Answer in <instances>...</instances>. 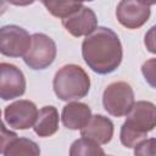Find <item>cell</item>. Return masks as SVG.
Segmentation results:
<instances>
[{
    "instance_id": "6da1fadb",
    "label": "cell",
    "mask_w": 156,
    "mask_h": 156,
    "mask_svg": "<svg viewBox=\"0 0 156 156\" xmlns=\"http://www.w3.org/2000/svg\"><path fill=\"white\" fill-rule=\"evenodd\" d=\"M122 54L118 35L106 27H96L82 44V55L85 63L99 74L113 72L121 65Z\"/></svg>"
},
{
    "instance_id": "7a4b0ae2",
    "label": "cell",
    "mask_w": 156,
    "mask_h": 156,
    "mask_svg": "<svg viewBox=\"0 0 156 156\" xmlns=\"http://www.w3.org/2000/svg\"><path fill=\"white\" fill-rule=\"evenodd\" d=\"M155 105L149 101L134 102L127 112L126 122L121 128V143L126 147H134L155 128Z\"/></svg>"
},
{
    "instance_id": "3957f363",
    "label": "cell",
    "mask_w": 156,
    "mask_h": 156,
    "mask_svg": "<svg viewBox=\"0 0 156 156\" xmlns=\"http://www.w3.org/2000/svg\"><path fill=\"white\" fill-rule=\"evenodd\" d=\"M90 89V78L87 72L77 65L61 67L54 77V91L63 101L79 100Z\"/></svg>"
},
{
    "instance_id": "277c9868",
    "label": "cell",
    "mask_w": 156,
    "mask_h": 156,
    "mask_svg": "<svg viewBox=\"0 0 156 156\" xmlns=\"http://www.w3.org/2000/svg\"><path fill=\"white\" fill-rule=\"evenodd\" d=\"M55 57L56 44L50 37L43 33H35L30 37L29 49L23 55V60L29 68L45 69L54 62Z\"/></svg>"
},
{
    "instance_id": "5b68a950",
    "label": "cell",
    "mask_w": 156,
    "mask_h": 156,
    "mask_svg": "<svg viewBox=\"0 0 156 156\" xmlns=\"http://www.w3.org/2000/svg\"><path fill=\"white\" fill-rule=\"evenodd\" d=\"M134 104V93L132 87L126 82H115L107 85L102 94V105L105 110L115 116L127 115Z\"/></svg>"
},
{
    "instance_id": "8992f818",
    "label": "cell",
    "mask_w": 156,
    "mask_h": 156,
    "mask_svg": "<svg viewBox=\"0 0 156 156\" xmlns=\"http://www.w3.org/2000/svg\"><path fill=\"white\" fill-rule=\"evenodd\" d=\"M30 45L29 33L16 24L0 28V54L9 57L23 56Z\"/></svg>"
},
{
    "instance_id": "52a82bcc",
    "label": "cell",
    "mask_w": 156,
    "mask_h": 156,
    "mask_svg": "<svg viewBox=\"0 0 156 156\" xmlns=\"http://www.w3.org/2000/svg\"><path fill=\"white\" fill-rule=\"evenodd\" d=\"M26 91V78L23 72L15 65L0 63V98L12 100L22 96Z\"/></svg>"
},
{
    "instance_id": "ba28073f",
    "label": "cell",
    "mask_w": 156,
    "mask_h": 156,
    "mask_svg": "<svg viewBox=\"0 0 156 156\" xmlns=\"http://www.w3.org/2000/svg\"><path fill=\"white\" fill-rule=\"evenodd\" d=\"M38 115V108L29 100H18L5 108V119L13 129H28L33 127Z\"/></svg>"
},
{
    "instance_id": "9c48e42d",
    "label": "cell",
    "mask_w": 156,
    "mask_h": 156,
    "mask_svg": "<svg viewBox=\"0 0 156 156\" xmlns=\"http://www.w3.org/2000/svg\"><path fill=\"white\" fill-rule=\"evenodd\" d=\"M150 13V7L138 0H121L116 9L118 22L128 29L141 27L149 20Z\"/></svg>"
},
{
    "instance_id": "30bf717a",
    "label": "cell",
    "mask_w": 156,
    "mask_h": 156,
    "mask_svg": "<svg viewBox=\"0 0 156 156\" xmlns=\"http://www.w3.org/2000/svg\"><path fill=\"white\" fill-rule=\"evenodd\" d=\"M66 30L73 37H83L93 33L98 27L95 12L89 7H80L72 15L62 20Z\"/></svg>"
},
{
    "instance_id": "8fae6325",
    "label": "cell",
    "mask_w": 156,
    "mask_h": 156,
    "mask_svg": "<svg viewBox=\"0 0 156 156\" xmlns=\"http://www.w3.org/2000/svg\"><path fill=\"white\" fill-rule=\"evenodd\" d=\"M80 135L98 144H107L113 135V123L102 115L91 116L88 123L80 128Z\"/></svg>"
},
{
    "instance_id": "7c38bea8",
    "label": "cell",
    "mask_w": 156,
    "mask_h": 156,
    "mask_svg": "<svg viewBox=\"0 0 156 156\" xmlns=\"http://www.w3.org/2000/svg\"><path fill=\"white\" fill-rule=\"evenodd\" d=\"M91 117V110L87 104L72 101L62 110V123L66 128L77 130L83 128Z\"/></svg>"
},
{
    "instance_id": "4fadbf2b",
    "label": "cell",
    "mask_w": 156,
    "mask_h": 156,
    "mask_svg": "<svg viewBox=\"0 0 156 156\" xmlns=\"http://www.w3.org/2000/svg\"><path fill=\"white\" fill-rule=\"evenodd\" d=\"M35 134L39 136H51L58 129V112L54 106H44L38 111L33 124Z\"/></svg>"
},
{
    "instance_id": "5bb4252c",
    "label": "cell",
    "mask_w": 156,
    "mask_h": 156,
    "mask_svg": "<svg viewBox=\"0 0 156 156\" xmlns=\"http://www.w3.org/2000/svg\"><path fill=\"white\" fill-rule=\"evenodd\" d=\"M41 2L52 16L66 18L82 7L83 0H41Z\"/></svg>"
},
{
    "instance_id": "9a60e30c",
    "label": "cell",
    "mask_w": 156,
    "mask_h": 156,
    "mask_svg": "<svg viewBox=\"0 0 156 156\" xmlns=\"http://www.w3.org/2000/svg\"><path fill=\"white\" fill-rule=\"evenodd\" d=\"M40 154V149L30 139L26 138H16L12 140V143L7 146L4 155L6 156H15V155H30L37 156Z\"/></svg>"
},
{
    "instance_id": "2e32d148",
    "label": "cell",
    "mask_w": 156,
    "mask_h": 156,
    "mask_svg": "<svg viewBox=\"0 0 156 156\" xmlns=\"http://www.w3.org/2000/svg\"><path fill=\"white\" fill-rule=\"evenodd\" d=\"M105 151L99 146V144L89 138L82 136L80 139H77L72 145L69 150L71 156H79V155H104Z\"/></svg>"
},
{
    "instance_id": "e0dca14e",
    "label": "cell",
    "mask_w": 156,
    "mask_h": 156,
    "mask_svg": "<svg viewBox=\"0 0 156 156\" xmlns=\"http://www.w3.org/2000/svg\"><path fill=\"white\" fill-rule=\"evenodd\" d=\"M17 138V134L13 132H10L9 129L5 128L2 122L0 123V154H4L7 146L12 143L13 139Z\"/></svg>"
},
{
    "instance_id": "ac0fdd59",
    "label": "cell",
    "mask_w": 156,
    "mask_h": 156,
    "mask_svg": "<svg viewBox=\"0 0 156 156\" xmlns=\"http://www.w3.org/2000/svg\"><path fill=\"white\" fill-rule=\"evenodd\" d=\"M155 139L141 140L135 145V155H155Z\"/></svg>"
},
{
    "instance_id": "d6986e66",
    "label": "cell",
    "mask_w": 156,
    "mask_h": 156,
    "mask_svg": "<svg viewBox=\"0 0 156 156\" xmlns=\"http://www.w3.org/2000/svg\"><path fill=\"white\" fill-rule=\"evenodd\" d=\"M143 73H144L145 78L147 80H150V84L154 87V82H152L154 76H155V60L154 58H151L150 61H147L143 65Z\"/></svg>"
},
{
    "instance_id": "ffe728a7",
    "label": "cell",
    "mask_w": 156,
    "mask_h": 156,
    "mask_svg": "<svg viewBox=\"0 0 156 156\" xmlns=\"http://www.w3.org/2000/svg\"><path fill=\"white\" fill-rule=\"evenodd\" d=\"M6 1L16 6H27V5L33 4L35 0H6Z\"/></svg>"
},
{
    "instance_id": "44dd1931",
    "label": "cell",
    "mask_w": 156,
    "mask_h": 156,
    "mask_svg": "<svg viewBox=\"0 0 156 156\" xmlns=\"http://www.w3.org/2000/svg\"><path fill=\"white\" fill-rule=\"evenodd\" d=\"M138 1H140L141 4H144L146 6H151V5H154L156 2V0H138Z\"/></svg>"
},
{
    "instance_id": "7402d4cb",
    "label": "cell",
    "mask_w": 156,
    "mask_h": 156,
    "mask_svg": "<svg viewBox=\"0 0 156 156\" xmlns=\"http://www.w3.org/2000/svg\"><path fill=\"white\" fill-rule=\"evenodd\" d=\"M6 10V4H5V0H0V16L5 12Z\"/></svg>"
},
{
    "instance_id": "603a6c76",
    "label": "cell",
    "mask_w": 156,
    "mask_h": 156,
    "mask_svg": "<svg viewBox=\"0 0 156 156\" xmlns=\"http://www.w3.org/2000/svg\"><path fill=\"white\" fill-rule=\"evenodd\" d=\"M0 123H1V111H0Z\"/></svg>"
},
{
    "instance_id": "cb8c5ba5",
    "label": "cell",
    "mask_w": 156,
    "mask_h": 156,
    "mask_svg": "<svg viewBox=\"0 0 156 156\" xmlns=\"http://www.w3.org/2000/svg\"><path fill=\"white\" fill-rule=\"evenodd\" d=\"M83 1H93V0H83Z\"/></svg>"
}]
</instances>
